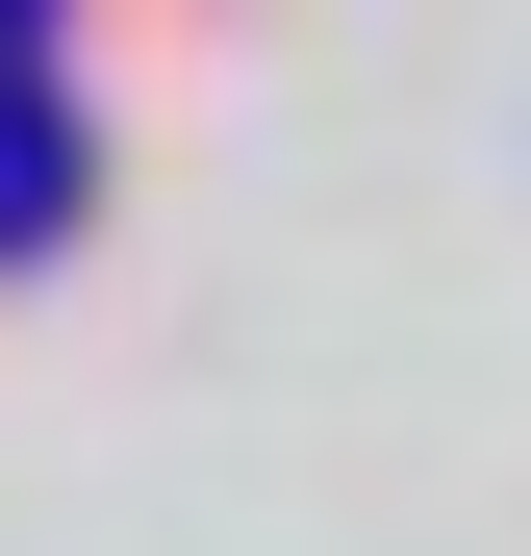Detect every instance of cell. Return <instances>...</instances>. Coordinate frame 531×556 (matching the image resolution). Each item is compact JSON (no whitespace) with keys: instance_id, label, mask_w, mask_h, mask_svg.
I'll return each mask as SVG.
<instances>
[{"instance_id":"cell-1","label":"cell","mask_w":531,"mask_h":556,"mask_svg":"<svg viewBox=\"0 0 531 556\" xmlns=\"http://www.w3.org/2000/svg\"><path fill=\"white\" fill-rule=\"evenodd\" d=\"M51 228H76V102L0 51V253H51Z\"/></svg>"},{"instance_id":"cell-2","label":"cell","mask_w":531,"mask_h":556,"mask_svg":"<svg viewBox=\"0 0 531 556\" xmlns=\"http://www.w3.org/2000/svg\"><path fill=\"white\" fill-rule=\"evenodd\" d=\"M26 26H51V0H0V51H26Z\"/></svg>"}]
</instances>
